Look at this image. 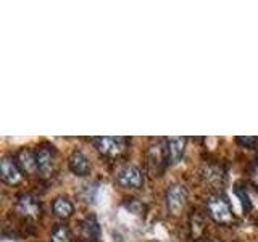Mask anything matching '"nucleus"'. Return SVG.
I'll use <instances>...</instances> for the list:
<instances>
[{
    "label": "nucleus",
    "mask_w": 258,
    "mask_h": 242,
    "mask_svg": "<svg viewBox=\"0 0 258 242\" xmlns=\"http://www.w3.org/2000/svg\"><path fill=\"white\" fill-rule=\"evenodd\" d=\"M237 142L242 145H253L258 142V137H237Z\"/></svg>",
    "instance_id": "obj_16"
},
{
    "label": "nucleus",
    "mask_w": 258,
    "mask_h": 242,
    "mask_svg": "<svg viewBox=\"0 0 258 242\" xmlns=\"http://www.w3.org/2000/svg\"><path fill=\"white\" fill-rule=\"evenodd\" d=\"M202 176L207 183H218L223 179V169L218 168L216 165H205L202 169Z\"/></svg>",
    "instance_id": "obj_13"
},
{
    "label": "nucleus",
    "mask_w": 258,
    "mask_h": 242,
    "mask_svg": "<svg viewBox=\"0 0 258 242\" xmlns=\"http://www.w3.org/2000/svg\"><path fill=\"white\" fill-rule=\"evenodd\" d=\"M16 163H18L20 169L26 174H32L37 171V158L36 153L31 149H21L16 155Z\"/></svg>",
    "instance_id": "obj_10"
},
{
    "label": "nucleus",
    "mask_w": 258,
    "mask_h": 242,
    "mask_svg": "<svg viewBox=\"0 0 258 242\" xmlns=\"http://www.w3.org/2000/svg\"><path fill=\"white\" fill-rule=\"evenodd\" d=\"M37 158V171L42 174L44 177L50 176L53 171V163H55V150L50 145H42L36 152Z\"/></svg>",
    "instance_id": "obj_7"
},
{
    "label": "nucleus",
    "mask_w": 258,
    "mask_h": 242,
    "mask_svg": "<svg viewBox=\"0 0 258 242\" xmlns=\"http://www.w3.org/2000/svg\"><path fill=\"white\" fill-rule=\"evenodd\" d=\"M16 213L28 218V220H37L40 216V212H42V208H40V200L34 196V194H21L16 199Z\"/></svg>",
    "instance_id": "obj_2"
},
{
    "label": "nucleus",
    "mask_w": 258,
    "mask_h": 242,
    "mask_svg": "<svg viewBox=\"0 0 258 242\" xmlns=\"http://www.w3.org/2000/svg\"><path fill=\"white\" fill-rule=\"evenodd\" d=\"M116 183L121 186V188L137 189L144 184V174L136 165H124L118 169Z\"/></svg>",
    "instance_id": "obj_3"
},
{
    "label": "nucleus",
    "mask_w": 258,
    "mask_h": 242,
    "mask_svg": "<svg viewBox=\"0 0 258 242\" xmlns=\"http://www.w3.org/2000/svg\"><path fill=\"white\" fill-rule=\"evenodd\" d=\"M197 242H216V240H213V239H200V240H197Z\"/></svg>",
    "instance_id": "obj_18"
},
{
    "label": "nucleus",
    "mask_w": 258,
    "mask_h": 242,
    "mask_svg": "<svg viewBox=\"0 0 258 242\" xmlns=\"http://www.w3.org/2000/svg\"><path fill=\"white\" fill-rule=\"evenodd\" d=\"M250 179H252L253 186L258 189V163L250 169Z\"/></svg>",
    "instance_id": "obj_17"
},
{
    "label": "nucleus",
    "mask_w": 258,
    "mask_h": 242,
    "mask_svg": "<svg viewBox=\"0 0 258 242\" xmlns=\"http://www.w3.org/2000/svg\"><path fill=\"white\" fill-rule=\"evenodd\" d=\"M53 212L56 216H60V218H70L73 215V212H75V205H73V202L68 199V197H56L53 200Z\"/></svg>",
    "instance_id": "obj_11"
},
{
    "label": "nucleus",
    "mask_w": 258,
    "mask_h": 242,
    "mask_svg": "<svg viewBox=\"0 0 258 242\" xmlns=\"http://www.w3.org/2000/svg\"><path fill=\"white\" fill-rule=\"evenodd\" d=\"M68 166L76 176H86L91 171V163H89L87 157L81 150H73V153L68 158Z\"/></svg>",
    "instance_id": "obj_9"
},
{
    "label": "nucleus",
    "mask_w": 258,
    "mask_h": 242,
    "mask_svg": "<svg viewBox=\"0 0 258 242\" xmlns=\"http://www.w3.org/2000/svg\"><path fill=\"white\" fill-rule=\"evenodd\" d=\"M236 194H237V197L240 199V202H242V207H244L245 210H250V207H252V204H250V197H248V194H247V191H245V188H242L240 184H237L236 186Z\"/></svg>",
    "instance_id": "obj_15"
},
{
    "label": "nucleus",
    "mask_w": 258,
    "mask_h": 242,
    "mask_svg": "<svg viewBox=\"0 0 258 242\" xmlns=\"http://www.w3.org/2000/svg\"><path fill=\"white\" fill-rule=\"evenodd\" d=\"M50 242H71V234H70L68 226L56 224L55 229L52 231Z\"/></svg>",
    "instance_id": "obj_14"
},
{
    "label": "nucleus",
    "mask_w": 258,
    "mask_h": 242,
    "mask_svg": "<svg viewBox=\"0 0 258 242\" xmlns=\"http://www.w3.org/2000/svg\"><path fill=\"white\" fill-rule=\"evenodd\" d=\"M0 176L10 186L18 184L23 179L21 169L12 157H2V160H0Z\"/></svg>",
    "instance_id": "obj_6"
},
{
    "label": "nucleus",
    "mask_w": 258,
    "mask_h": 242,
    "mask_svg": "<svg viewBox=\"0 0 258 242\" xmlns=\"http://www.w3.org/2000/svg\"><path fill=\"white\" fill-rule=\"evenodd\" d=\"M185 144H187L185 137H169V139H166V158L171 165H176L182 158Z\"/></svg>",
    "instance_id": "obj_8"
},
{
    "label": "nucleus",
    "mask_w": 258,
    "mask_h": 242,
    "mask_svg": "<svg viewBox=\"0 0 258 242\" xmlns=\"http://www.w3.org/2000/svg\"><path fill=\"white\" fill-rule=\"evenodd\" d=\"M83 232L86 234L87 239H97L100 234V226L97 223L95 216H87L83 221Z\"/></svg>",
    "instance_id": "obj_12"
},
{
    "label": "nucleus",
    "mask_w": 258,
    "mask_h": 242,
    "mask_svg": "<svg viewBox=\"0 0 258 242\" xmlns=\"http://www.w3.org/2000/svg\"><path fill=\"white\" fill-rule=\"evenodd\" d=\"M187 204V189L181 183H173L166 191V205L171 213H179Z\"/></svg>",
    "instance_id": "obj_4"
},
{
    "label": "nucleus",
    "mask_w": 258,
    "mask_h": 242,
    "mask_svg": "<svg viewBox=\"0 0 258 242\" xmlns=\"http://www.w3.org/2000/svg\"><path fill=\"white\" fill-rule=\"evenodd\" d=\"M207 212L213 221L220 224H231L234 221V213L229 200L221 194H213L207 199Z\"/></svg>",
    "instance_id": "obj_1"
},
{
    "label": "nucleus",
    "mask_w": 258,
    "mask_h": 242,
    "mask_svg": "<svg viewBox=\"0 0 258 242\" xmlns=\"http://www.w3.org/2000/svg\"><path fill=\"white\" fill-rule=\"evenodd\" d=\"M94 145L99 152H102L103 155L108 157H116L126 147V139L124 137H116V136H110V137H95Z\"/></svg>",
    "instance_id": "obj_5"
}]
</instances>
